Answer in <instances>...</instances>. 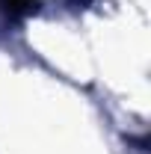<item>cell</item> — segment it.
Instances as JSON below:
<instances>
[{
	"instance_id": "obj_1",
	"label": "cell",
	"mask_w": 151,
	"mask_h": 154,
	"mask_svg": "<svg viewBox=\"0 0 151 154\" xmlns=\"http://www.w3.org/2000/svg\"><path fill=\"white\" fill-rule=\"evenodd\" d=\"M0 3H3V9H6L12 18L27 15V12H33V9H36V0H0Z\"/></svg>"
}]
</instances>
